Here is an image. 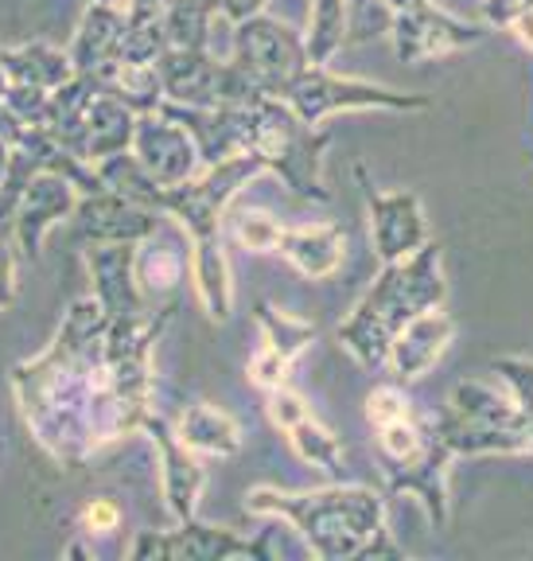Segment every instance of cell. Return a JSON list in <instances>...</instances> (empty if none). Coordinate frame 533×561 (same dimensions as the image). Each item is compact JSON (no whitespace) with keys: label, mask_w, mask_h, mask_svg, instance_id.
<instances>
[{"label":"cell","mask_w":533,"mask_h":561,"mask_svg":"<svg viewBox=\"0 0 533 561\" xmlns=\"http://www.w3.org/2000/svg\"><path fill=\"white\" fill-rule=\"evenodd\" d=\"M105 328L109 312L97 305L94 293L70 300L44 355L16 363L12 370V394L27 433L62 468L82 465L97 448L144 425V417L125 405L109 382Z\"/></svg>","instance_id":"1"},{"label":"cell","mask_w":533,"mask_h":561,"mask_svg":"<svg viewBox=\"0 0 533 561\" xmlns=\"http://www.w3.org/2000/svg\"><path fill=\"white\" fill-rule=\"evenodd\" d=\"M245 511L297 526L308 550L324 561L402 558V546L390 542L385 530V500L374 488L335 480L320 491H280L262 483L245 491Z\"/></svg>","instance_id":"2"},{"label":"cell","mask_w":533,"mask_h":561,"mask_svg":"<svg viewBox=\"0 0 533 561\" xmlns=\"http://www.w3.org/2000/svg\"><path fill=\"white\" fill-rule=\"evenodd\" d=\"M444 297H448V280H444V265H440V242L429 238L417 254L382 265L374 285L355 305V312L339 324L343 351H350L355 363L367 370L385 367L394 335L409 324L413 316L444 305Z\"/></svg>","instance_id":"3"},{"label":"cell","mask_w":533,"mask_h":561,"mask_svg":"<svg viewBox=\"0 0 533 561\" xmlns=\"http://www.w3.org/2000/svg\"><path fill=\"white\" fill-rule=\"evenodd\" d=\"M374 448L382 460L385 495H413L437 530L448 526V465L455 456L440 440L432 413L417 410L409 417L374 425Z\"/></svg>","instance_id":"4"},{"label":"cell","mask_w":533,"mask_h":561,"mask_svg":"<svg viewBox=\"0 0 533 561\" xmlns=\"http://www.w3.org/2000/svg\"><path fill=\"white\" fill-rule=\"evenodd\" d=\"M250 110H254V145H250V152L262 157L265 172L277 175L297 199H332V192L324 187V152L332 145V133L308 125L277 94H262Z\"/></svg>","instance_id":"5"},{"label":"cell","mask_w":533,"mask_h":561,"mask_svg":"<svg viewBox=\"0 0 533 561\" xmlns=\"http://www.w3.org/2000/svg\"><path fill=\"white\" fill-rule=\"evenodd\" d=\"M440 440L452 456H502V453H533L525 417L510 390L464 378L452 386V394L440 410H432Z\"/></svg>","instance_id":"6"},{"label":"cell","mask_w":533,"mask_h":561,"mask_svg":"<svg viewBox=\"0 0 533 561\" xmlns=\"http://www.w3.org/2000/svg\"><path fill=\"white\" fill-rule=\"evenodd\" d=\"M167 102L184 105H254L265 94L234 59L207 47H167L157 59Z\"/></svg>","instance_id":"7"},{"label":"cell","mask_w":533,"mask_h":561,"mask_svg":"<svg viewBox=\"0 0 533 561\" xmlns=\"http://www.w3.org/2000/svg\"><path fill=\"white\" fill-rule=\"evenodd\" d=\"M265 164L257 152H242V157H227L219 164H202L192 180L175 187H164V210L167 219L179 222L192 234H207V230H227V207L234 195L242 192L254 175H262Z\"/></svg>","instance_id":"8"},{"label":"cell","mask_w":533,"mask_h":561,"mask_svg":"<svg viewBox=\"0 0 533 561\" xmlns=\"http://www.w3.org/2000/svg\"><path fill=\"white\" fill-rule=\"evenodd\" d=\"M280 98L308 125H320L324 117L339 114V110H394V114H409V110H429L432 105L425 94L378 87V82H362V79H339V75H332L327 67H315V62L300 70Z\"/></svg>","instance_id":"9"},{"label":"cell","mask_w":533,"mask_h":561,"mask_svg":"<svg viewBox=\"0 0 533 561\" xmlns=\"http://www.w3.org/2000/svg\"><path fill=\"white\" fill-rule=\"evenodd\" d=\"M230 59L265 90V94H285L300 70L312 67L304 47V32L289 27L285 20L269 16V12H257L250 20H237L234 24V47H230Z\"/></svg>","instance_id":"10"},{"label":"cell","mask_w":533,"mask_h":561,"mask_svg":"<svg viewBox=\"0 0 533 561\" xmlns=\"http://www.w3.org/2000/svg\"><path fill=\"white\" fill-rule=\"evenodd\" d=\"M137 561H234L269 558L265 538H245L234 526H210L199 518L175 523V530H140L129 546Z\"/></svg>","instance_id":"11"},{"label":"cell","mask_w":533,"mask_h":561,"mask_svg":"<svg viewBox=\"0 0 533 561\" xmlns=\"http://www.w3.org/2000/svg\"><path fill=\"white\" fill-rule=\"evenodd\" d=\"M355 175H359L362 199H367L370 238H374L378 262L385 265V262H402V257L417 254L420 245L429 242V222H425L420 195L417 192H378L367 164H355Z\"/></svg>","instance_id":"12"},{"label":"cell","mask_w":533,"mask_h":561,"mask_svg":"<svg viewBox=\"0 0 533 561\" xmlns=\"http://www.w3.org/2000/svg\"><path fill=\"white\" fill-rule=\"evenodd\" d=\"M487 24H472L460 20L452 12L437 9V4H420V9L397 12L390 24V44H394L397 59L402 62H432L440 55L464 51L487 39Z\"/></svg>","instance_id":"13"},{"label":"cell","mask_w":533,"mask_h":561,"mask_svg":"<svg viewBox=\"0 0 533 561\" xmlns=\"http://www.w3.org/2000/svg\"><path fill=\"white\" fill-rule=\"evenodd\" d=\"M167 215L140 203L125 199L117 192H94L82 195L74 215H70V238L74 245H117V242H144Z\"/></svg>","instance_id":"14"},{"label":"cell","mask_w":533,"mask_h":561,"mask_svg":"<svg viewBox=\"0 0 533 561\" xmlns=\"http://www.w3.org/2000/svg\"><path fill=\"white\" fill-rule=\"evenodd\" d=\"M140 430L149 433L152 445L160 453V491H164V507L175 523H187L199 511V495L207 488V468H202L199 453L187 448L175 433V425L160 410L144 417Z\"/></svg>","instance_id":"15"},{"label":"cell","mask_w":533,"mask_h":561,"mask_svg":"<svg viewBox=\"0 0 533 561\" xmlns=\"http://www.w3.org/2000/svg\"><path fill=\"white\" fill-rule=\"evenodd\" d=\"M132 157L149 168V175L160 187H175L192 180L202 168L199 145L184 125L167 117L164 110H152V114L137 117V133H132Z\"/></svg>","instance_id":"16"},{"label":"cell","mask_w":533,"mask_h":561,"mask_svg":"<svg viewBox=\"0 0 533 561\" xmlns=\"http://www.w3.org/2000/svg\"><path fill=\"white\" fill-rule=\"evenodd\" d=\"M79 199H82V192L70 184L67 175H59V172L35 175L32 184H27L24 199H20L16 215H12V234H16L20 254L39 257L47 230H55L59 222H70Z\"/></svg>","instance_id":"17"},{"label":"cell","mask_w":533,"mask_h":561,"mask_svg":"<svg viewBox=\"0 0 533 561\" xmlns=\"http://www.w3.org/2000/svg\"><path fill=\"white\" fill-rule=\"evenodd\" d=\"M192 277V238L175 222H160L144 242H137V285L149 308L172 305L179 285Z\"/></svg>","instance_id":"18"},{"label":"cell","mask_w":533,"mask_h":561,"mask_svg":"<svg viewBox=\"0 0 533 561\" xmlns=\"http://www.w3.org/2000/svg\"><path fill=\"white\" fill-rule=\"evenodd\" d=\"M125 35H129V12L117 0H86L79 32L70 39V62L79 75H105L114 62L125 59Z\"/></svg>","instance_id":"19"},{"label":"cell","mask_w":533,"mask_h":561,"mask_svg":"<svg viewBox=\"0 0 533 561\" xmlns=\"http://www.w3.org/2000/svg\"><path fill=\"white\" fill-rule=\"evenodd\" d=\"M455 340V320L440 308H429V312L413 316L409 324L394 335L390 343V359H385V370L394 382H417L420 375H429L440 363V355L448 351V343Z\"/></svg>","instance_id":"20"},{"label":"cell","mask_w":533,"mask_h":561,"mask_svg":"<svg viewBox=\"0 0 533 561\" xmlns=\"http://www.w3.org/2000/svg\"><path fill=\"white\" fill-rule=\"evenodd\" d=\"M82 262L94 280L97 305L109 316H137L149 312V300L137 285V245H82Z\"/></svg>","instance_id":"21"},{"label":"cell","mask_w":533,"mask_h":561,"mask_svg":"<svg viewBox=\"0 0 533 561\" xmlns=\"http://www.w3.org/2000/svg\"><path fill=\"white\" fill-rule=\"evenodd\" d=\"M192 280L210 324H227L234 312V277L227 257V230L192 234Z\"/></svg>","instance_id":"22"},{"label":"cell","mask_w":533,"mask_h":561,"mask_svg":"<svg viewBox=\"0 0 533 561\" xmlns=\"http://www.w3.org/2000/svg\"><path fill=\"white\" fill-rule=\"evenodd\" d=\"M277 254L297 273H304L308 280H327L343 265V230L335 222L285 227Z\"/></svg>","instance_id":"23"},{"label":"cell","mask_w":533,"mask_h":561,"mask_svg":"<svg viewBox=\"0 0 533 561\" xmlns=\"http://www.w3.org/2000/svg\"><path fill=\"white\" fill-rule=\"evenodd\" d=\"M175 433L187 448H195L199 456H234L242 448V430L227 410L210 402H192L184 405Z\"/></svg>","instance_id":"24"},{"label":"cell","mask_w":533,"mask_h":561,"mask_svg":"<svg viewBox=\"0 0 533 561\" xmlns=\"http://www.w3.org/2000/svg\"><path fill=\"white\" fill-rule=\"evenodd\" d=\"M4 70H9V82H27V87H44V90H59L62 82H70L79 75L74 62H70V51L44 44V39L4 47Z\"/></svg>","instance_id":"25"},{"label":"cell","mask_w":533,"mask_h":561,"mask_svg":"<svg viewBox=\"0 0 533 561\" xmlns=\"http://www.w3.org/2000/svg\"><path fill=\"white\" fill-rule=\"evenodd\" d=\"M137 110L114 98L109 90H97V98L86 110V149L90 160L114 157V152H125L132 145V133H137Z\"/></svg>","instance_id":"26"},{"label":"cell","mask_w":533,"mask_h":561,"mask_svg":"<svg viewBox=\"0 0 533 561\" xmlns=\"http://www.w3.org/2000/svg\"><path fill=\"white\" fill-rule=\"evenodd\" d=\"M97 82H102V90H109L114 98H121L129 110H137V114H152V110H160L164 105V82H160V70L157 62H114V67L105 70V75H97Z\"/></svg>","instance_id":"27"},{"label":"cell","mask_w":533,"mask_h":561,"mask_svg":"<svg viewBox=\"0 0 533 561\" xmlns=\"http://www.w3.org/2000/svg\"><path fill=\"white\" fill-rule=\"evenodd\" d=\"M94 168H97V175H102V184L109 187V192L125 195V199L140 203V207L160 210V203H164V187H160L157 180H152L149 168H144L137 157H132V149L94 160ZM160 215H164V210H160Z\"/></svg>","instance_id":"28"},{"label":"cell","mask_w":533,"mask_h":561,"mask_svg":"<svg viewBox=\"0 0 533 561\" xmlns=\"http://www.w3.org/2000/svg\"><path fill=\"white\" fill-rule=\"evenodd\" d=\"M289 445H292V453L304 460L308 468H315V472H324L327 480H343L347 476V453H343V445H339V437H335L327 425H320V421L308 413L304 421H297L289 433Z\"/></svg>","instance_id":"29"},{"label":"cell","mask_w":533,"mask_h":561,"mask_svg":"<svg viewBox=\"0 0 533 561\" xmlns=\"http://www.w3.org/2000/svg\"><path fill=\"white\" fill-rule=\"evenodd\" d=\"M304 47L315 67H327L347 47V0H312Z\"/></svg>","instance_id":"30"},{"label":"cell","mask_w":533,"mask_h":561,"mask_svg":"<svg viewBox=\"0 0 533 561\" xmlns=\"http://www.w3.org/2000/svg\"><path fill=\"white\" fill-rule=\"evenodd\" d=\"M215 20H219V12L210 9L207 0H167L164 4L167 47H207L210 51Z\"/></svg>","instance_id":"31"},{"label":"cell","mask_w":533,"mask_h":561,"mask_svg":"<svg viewBox=\"0 0 533 561\" xmlns=\"http://www.w3.org/2000/svg\"><path fill=\"white\" fill-rule=\"evenodd\" d=\"M254 320L262 324L265 343H269V347H277L280 355H289V359L304 355V351L312 347V340H315V324H312V320L285 312V308H277L273 300H257Z\"/></svg>","instance_id":"32"},{"label":"cell","mask_w":533,"mask_h":561,"mask_svg":"<svg viewBox=\"0 0 533 561\" xmlns=\"http://www.w3.org/2000/svg\"><path fill=\"white\" fill-rule=\"evenodd\" d=\"M227 222H230V238L242 250H250V254H277L285 227L273 219L269 210H234Z\"/></svg>","instance_id":"33"},{"label":"cell","mask_w":533,"mask_h":561,"mask_svg":"<svg viewBox=\"0 0 533 561\" xmlns=\"http://www.w3.org/2000/svg\"><path fill=\"white\" fill-rule=\"evenodd\" d=\"M490 375L499 378L510 390V398L518 402V410H522V417H525V433H530V445H533V359L507 355V359L490 363Z\"/></svg>","instance_id":"34"},{"label":"cell","mask_w":533,"mask_h":561,"mask_svg":"<svg viewBox=\"0 0 533 561\" xmlns=\"http://www.w3.org/2000/svg\"><path fill=\"white\" fill-rule=\"evenodd\" d=\"M394 12L385 0H347V44H370L378 35H390Z\"/></svg>","instance_id":"35"},{"label":"cell","mask_w":533,"mask_h":561,"mask_svg":"<svg viewBox=\"0 0 533 561\" xmlns=\"http://www.w3.org/2000/svg\"><path fill=\"white\" fill-rule=\"evenodd\" d=\"M0 102L9 105L12 114L27 125V129H47L51 122V90L44 87H27V82H9Z\"/></svg>","instance_id":"36"},{"label":"cell","mask_w":533,"mask_h":561,"mask_svg":"<svg viewBox=\"0 0 533 561\" xmlns=\"http://www.w3.org/2000/svg\"><path fill=\"white\" fill-rule=\"evenodd\" d=\"M409 413H417V405L409 402V394H405V382H382L378 390H370L367 398V417L370 425H385V421H397V417H409Z\"/></svg>","instance_id":"37"},{"label":"cell","mask_w":533,"mask_h":561,"mask_svg":"<svg viewBox=\"0 0 533 561\" xmlns=\"http://www.w3.org/2000/svg\"><path fill=\"white\" fill-rule=\"evenodd\" d=\"M265 413H269V421L277 425L280 433H289L297 421H304L308 413V402L297 394V390H289V386H277V390H265Z\"/></svg>","instance_id":"38"},{"label":"cell","mask_w":533,"mask_h":561,"mask_svg":"<svg viewBox=\"0 0 533 561\" xmlns=\"http://www.w3.org/2000/svg\"><path fill=\"white\" fill-rule=\"evenodd\" d=\"M289 367H292L289 355H280L277 347H269V343H265V347L257 351L254 359H250V382L262 386V390H277V386H289Z\"/></svg>","instance_id":"39"},{"label":"cell","mask_w":533,"mask_h":561,"mask_svg":"<svg viewBox=\"0 0 533 561\" xmlns=\"http://www.w3.org/2000/svg\"><path fill=\"white\" fill-rule=\"evenodd\" d=\"M20 245L12 227H0V312L16 300V265H20Z\"/></svg>","instance_id":"40"},{"label":"cell","mask_w":533,"mask_h":561,"mask_svg":"<svg viewBox=\"0 0 533 561\" xmlns=\"http://www.w3.org/2000/svg\"><path fill=\"white\" fill-rule=\"evenodd\" d=\"M79 526L82 535L97 538V535H117L121 530V507L114 500H90L86 507L79 511Z\"/></svg>","instance_id":"41"},{"label":"cell","mask_w":533,"mask_h":561,"mask_svg":"<svg viewBox=\"0 0 533 561\" xmlns=\"http://www.w3.org/2000/svg\"><path fill=\"white\" fill-rule=\"evenodd\" d=\"M210 9L215 12H222L227 20H250V16H257V12H265V0H207Z\"/></svg>","instance_id":"42"},{"label":"cell","mask_w":533,"mask_h":561,"mask_svg":"<svg viewBox=\"0 0 533 561\" xmlns=\"http://www.w3.org/2000/svg\"><path fill=\"white\" fill-rule=\"evenodd\" d=\"M507 32L514 35L525 51H533V0H525L522 9H518L514 16L507 20Z\"/></svg>","instance_id":"43"},{"label":"cell","mask_w":533,"mask_h":561,"mask_svg":"<svg viewBox=\"0 0 533 561\" xmlns=\"http://www.w3.org/2000/svg\"><path fill=\"white\" fill-rule=\"evenodd\" d=\"M525 0H483V16H487L490 27H507V20L522 9Z\"/></svg>","instance_id":"44"},{"label":"cell","mask_w":533,"mask_h":561,"mask_svg":"<svg viewBox=\"0 0 533 561\" xmlns=\"http://www.w3.org/2000/svg\"><path fill=\"white\" fill-rule=\"evenodd\" d=\"M9 160H12V145L0 140V187H4V175H9Z\"/></svg>","instance_id":"45"},{"label":"cell","mask_w":533,"mask_h":561,"mask_svg":"<svg viewBox=\"0 0 533 561\" xmlns=\"http://www.w3.org/2000/svg\"><path fill=\"white\" fill-rule=\"evenodd\" d=\"M9 90V70H4V44H0V98Z\"/></svg>","instance_id":"46"},{"label":"cell","mask_w":533,"mask_h":561,"mask_svg":"<svg viewBox=\"0 0 533 561\" xmlns=\"http://www.w3.org/2000/svg\"><path fill=\"white\" fill-rule=\"evenodd\" d=\"M16 4H20V0H16Z\"/></svg>","instance_id":"47"}]
</instances>
